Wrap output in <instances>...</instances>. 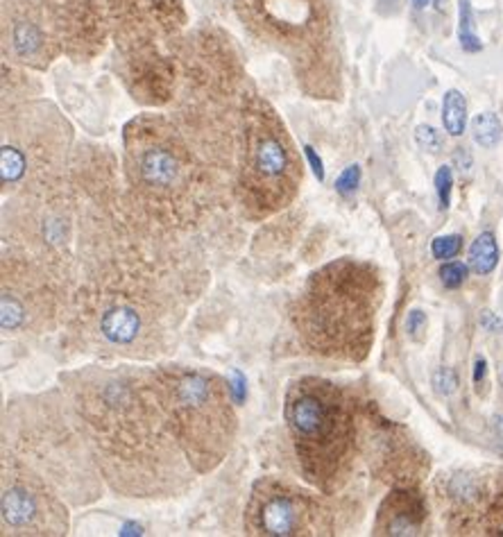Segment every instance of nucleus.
<instances>
[{
	"label": "nucleus",
	"instance_id": "bb28decb",
	"mask_svg": "<svg viewBox=\"0 0 503 537\" xmlns=\"http://www.w3.org/2000/svg\"><path fill=\"white\" fill-rule=\"evenodd\" d=\"M454 161L458 163L460 170H465V173H467L469 168H472V157H469V153H467V150H465V148H456Z\"/></svg>",
	"mask_w": 503,
	"mask_h": 537
},
{
	"label": "nucleus",
	"instance_id": "f8f14e48",
	"mask_svg": "<svg viewBox=\"0 0 503 537\" xmlns=\"http://www.w3.org/2000/svg\"><path fill=\"white\" fill-rule=\"evenodd\" d=\"M12 44L23 60H30L44 45V32L32 21H16L14 30H12Z\"/></svg>",
	"mask_w": 503,
	"mask_h": 537
},
{
	"label": "nucleus",
	"instance_id": "dca6fc26",
	"mask_svg": "<svg viewBox=\"0 0 503 537\" xmlns=\"http://www.w3.org/2000/svg\"><path fill=\"white\" fill-rule=\"evenodd\" d=\"M460 250H463V236H458V234L438 236L431 243V254H433L438 261H451L454 257H458Z\"/></svg>",
	"mask_w": 503,
	"mask_h": 537
},
{
	"label": "nucleus",
	"instance_id": "c85d7f7f",
	"mask_svg": "<svg viewBox=\"0 0 503 537\" xmlns=\"http://www.w3.org/2000/svg\"><path fill=\"white\" fill-rule=\"evenodd\" d=\"M144 533V528L138 526V524H125L123 528V535H141Z\"/></svg>",
	"mask_w": 503,
	"mask_h": 537
},
{
	"label": "nucleus",
	"instance_id": "c756f323",
	"mask_svg": "<svg viewBox=\"0 0 503 537\" xmlns=\"http://www.w3.org/2000/svg\"><path fill=\"white\" fill-rule=\"evenodd\" d=\"M429 3H431V0H413V7H415V10H425Z\"/></svg>",
	"mask_w": 503,
	"mask_h": 537
},
{
	"label": "nucleus",
	"instance_id": "aec40b11",
	"mask_svg": "<svg viewBox=\"0 0 503 537\" xmlns=\"http://www.w3.org/2000/svg\"><path fill=\"white\" fill-rule=\"evenodd\" d=\"M435 193H438V200H440V209H449L451 204V188H454V170H451V166H440L438 170H435Z\"/></svg>",
	"mask_w": 503,
	"mask_h": 537
},
{
	"label": "nucleus",
	"instance_id": "39448f33",
	"mask_svg": "<svg viewBox=\"0 0 503 537\" xmlns=\"http://www.w3.org/2000/svg\"><path fill=\"white\" fill-rule=\"evenodd\" d=\"M291 170V154H288L282 138L276 136L275 132H270V129L254 134L250 145L247 184L259 193L266 188L263 207H279V202H284L282 188L291 186L286 182Z\"/></svg>",
	"mask_w": 503,
	"mask_h": 537
},
{
	"label": "nucleus",
	"instance_id": "0eeeda50",
	"mask_svg": "<svg viewBox=\"0 0 503 537\" xmlns=\"http://www.w3.org/2000/svg\"><path fill=\"white\" fill-rule=\"evenodd\" d=\"M138 178L150 188H173L182 179V161L177 153L163 144H150L136 154Z\"/></svg>",
	"mask_w": 503,
	"mask_h": 537
},
{
	"label": "nucleus",
	"instance_id": "a878e982",
	"mask_svg": "<svg viewBox=\"0 0 503 537\" xmlns=\"http://www.w3.org/2000/svg\"><path fill=\"white\" fill-rule=\"evenodd\" d=\"M479 322L485 331H490V334H503V318H499L497 313H492V310H483Z\"/></svg>",
	"mask_w": 503,
	"mask_h": 537
},
{
	"label": "nucleus",
	"instance_id": "cd10ccee",
	"mask_svg": "<svg viewBox=\"0 0 503 537\" xmlns=\"http://www.w3.org/2000/svg\"><path fill=\"white\" fill-rule=\"evenodd\" d=\"M485 372H488V363H485L483 356H479V359H476V363H474V384L479 385L481 381H483Z\"/></svg>",
	"mask_w": 503,
	"mask_h": 537
},
{
	"label": "nucleus",
	"instance_id": "5701e85b",
	"mask_svg": "<svg viewBox=\"0 0 503 537\" xmlns=\"http://www.w3.org/2000/svg\"><path fill=\"white\" fill-rule=\"evenodd\" d=\"M426 313L419 309H413L408 313V318H406V331H408V335L413 338V341H417L419 335L426 331Z\"/></svg>",
	"mask_w": 503,
	"mask_h": 537
},
{
	"label": "nucleus",
	"instance_id": "6ab92c4d",
	"mask_svg": "<svg viewBox=\"0 0 503 537\" xmlns=\"http://www.w3.org/2000/svg\"><path fill=\"white\" fill-rule=\"evenodd\" d=\"M438 275L444 288H460L465 281H467L469 266H465V263L460 261H444Z\"/></svg>",
	"mask_w": 503,
	"mask_h": 537
},
{
	"label": "nucleus",
	"instance_id": "7c9ffc66",
	"mask_svg": "<svg viewBox=\"0 0 503 537\" xmlns=\"http://www.w3.org/2000/svg\"><path fill=\"white\" fill-rule=\"evenodd\" d=\"M433 3H435V7H442V3H444V0H433Z\"/></svg>",
	"mask_w": 503,
	"mask_h": 537
},
{
	"label": "nucleus",
	"instance_id": "f03ea898",
	"mask_svg": "<svg viewBox=\"0 0 503 537\" xmlns=\"http://www.w3.org/2000/svg\"><path fill=\"white\" fill-rule=\"evenodd\" d=\"M286 422L306 478L320 485L335 478L354 431L335 385L320 379L293 384L286 397Z\"/></svg>",
	"mask_w": 503,
	"mask_h": 537
},
{
	"label": "nucleus",
	"instance_id": "412c9836",
	"mask_svg": "<svg viewBox=\"0 0 503 537\" xmlns=\"http://www.w3.org/2000/svg\"><path fill=\"white\" fill-rule=\"evenodd\" d=\"M360 179H363V170H360L359 163H351V166H347L345 170H342L341 175H338V179H335V191L341 193V195H354L356 191H359L360 186Z\"/></svg>",
	"mask_w": 503,
	"mask_h": 537
},
{
	"label": "nucleus",
	"instance_id": "f3484780",
	"mask_svg": "<svg viewBox=\"0 0 503 537\" xmlns=\"http://www.w3.org/2000/svg\"><path fill=\"white\" fill-rule=\"evenodd\" d=\"M415 144L429 154H440L444 148V138L433 125H417L415 128Z\"/></svg>",
	"mask_w": 503,
	"mask_h": 537
},
{
	"label": "nucleus",
	"instance_id": "393cba45",
	"mask_svg": "<svg viewBox=\"0 0 503 537\" xmlns=\"http://www.w3.org/2000/svg\"><path fill=\"white\" fill-rule=\"evenodd\" d=\"M304 154H306V161H309V166H311L313 175L317 178V182H325V163H322L320 154H317L311 145H304Z\"/></svg>",
	"mask_w": 503,
	"mask_h": 537
},
{
	"label": "nucleus",
	"instance_id": "423d86ee",
	"mask_svg": "<svg viewBox=\"0 0 503 537\" xmlns=\"http://www.w3.org/2000/svg\"><path fill=\"white\" fill-rule=\"evenodd\" d=\"M426 515L425 501L408 490H397L383 501L376 519V533L383 535H417Z\"/></svg>",
	"mask_w": 503,
	"mask_h": 537
},
{
	"label": "nucleus",
	"instance_id": "ddd939ff",
	"mask_svg": "<svg viewBox=\"0 0 503 537\" xmlns=\"http://www.w3.org/2000/svg\"><path fill=\"white\" fill-rule=\"evenodd\" d=\"M472 136L474 141L485 150H492L501 144L503 123L494 112H483L472 120Z\"/></svg>",
	"mask_w": 503,
	"mask_h": 537
},
{
	"label": "nucleus",
	"instance_id": "4468645a",
	"mask_svg": "<svg viewBox=\"0 0 503 537\" xmlns=\"http://www.w3.org/2000/svg\"><path fill=\"white\" fill-rule=\"evenodd\" d=\"M458 41L465 53H481L483 50V44L476 35V23H474V12L469 0H460L458 3Z\"/></svg>",
	"mask_w": 503,
	"mask_h": 537
},
{
	"label": "nucleus",
	"instance_id": "2eb2a0df",
	"mask_svg": "<svg viewBox=\"0 0 503 537\" xmlns=\"http://www.w3.org/2000/svg\"><path fill=\"white\" fill-rule=\"evenodd\" d=\"M28 168V159L21 153L16 145H3L0 150V175H3V184H16L25 175Z\"/></svg>",
	"mask_w": 503,
	"mask_h": 537
},
{
	"label": "nucleus",
	"instance_id": "b1692460",
	"mask_svg": "<svg viewBox=\"0 0 503 537\" xmlns=\"http://www.w3.org/2000/svg\"><path fill=\"white\" fill-rule=\"evenodd\" d=\"M229 392L236 404H245L247 400V379L243 372L232 370V379H229Z\"/></svg>",
	"mask_w": 503,
	"mask_h": 537
},
{
	"label": "nucleus",
	"instance_id": "6e6552de",
	"mask_svg": "<svg viewBox=\"0 0 503 537\" xmlns=\"http://www.w3.org/2000/svg\"><path fill=\"white\" fill-rule=\"evenodd\" d=\"M41 515L39 499L25 488H10L3 492V522L10 528H30Z\"/></svg>",
	"mask_w": 503,
	"mask_h": 537
},
{
	"label": "nucleus",
	"instance_id": "4be33fe9",
	"mask_svg": "<svg viewBox=\"0 0 503 537\" xmlns=\"http://www.w3.org/2000/svg\"><path fill=\"white\" fill-rule=\"evenodd\" d=\"M433 388L442 397H449V394H454L458 390V375L451 368H440L433 375Z\"/></svg>",
	"mask_w": 503,
	"mask_h": 537
},
{
	"label": "nucleus",
	"instance_id": "a211bd4d",
	"mask_svg": "<svg viewBox=\"0 0 503 537\" xmlns=\"http://www.w3.org/2000/svg\"><path fill=\"white\" fill-rule=\"evenodd\" d=\"M25 320V310L23 306L19 304L16 297H12L10 293H3V316H0V322H3V329L5 331H14L23 325Z\"/></svg>",
	"mask_w": 503,
	"mask_h": 537
},
{
	"label": "nucleus",
	"instance_id": "1a4fd4ad",
	"mask_svg": "<svg viewBox=\"0 0 503 537\" xmlns=\"http://www.w3.org/2000/svg\"><path fill=\"white\" fill-rule=\"evenodd\" d=\"M138 326H141V320H138L136 310L129 306H114V309L104 310L100 318V331L114 345L132 343L138 334Z\"/></svg>",
	"mask_w": 503,
	"mask_h": 537
},
{
	"label": "nucleus",
	"instance_id": "f257e3e1",
	"mask_svg": "<svg viewBox=\"0 0 503 537\" xmlns=\"http://www.w3.org/2000/svg\"><path fill=\"white\" fill-rule=\"evenodd\" d=\"M376 293L379 281L370 266L329 263L309 281L295 313L297 326L316 351L360 359L375 334Z\"/></svg>",
	"mask_w": 503,
	"mask_h": 537
},
{
	"label": "nucleus",
	"instance_id": "20e7f679",
	"mask_svg": "<svg viewBox=\"0 0 503 537\" xmlns=\"http://www.w3.org/2000/svg\"><path fill=\"white\" fill-rule=\"evenodd\" d=\"M313 515L311 501L304 494L276 483H259L247 508V524L259 535H304L311 533Z\"/></svg>",
	"mask_w": 503,
	"mask_h": 537
},
{
	"label": "nucleus",
	"instance_id": "7ed1b4c3",
	"mask_svg": "<svg viewBox=\"0 0 503 537\" xmlns=\"http://www.w3.org/2000/svg\"><path fill=\"white\" fill-rule=\"evenodd\" d=\"M177 438L195 463L204 469L218 463L232 438L234 415L225 388L216 376L202 372H177L161 384Z\"/></svg>",
	"mask_w": 503,
	"mask_h": 537
},
{
	"label": "nucleus",
	"instance_id": "9d476101",
	"mask_svg": "<svg viewBox=\"0 0 503 537\" xmlns=\"http://www.w3.org/2000/svg\"><path fill=\"white\" fill-rule=\"evenodd\" d=\"M499 263V245L492 232H483L469 247V270L476 275H490Z\"/></svg>",
	"mask_w": 503,
	"mask_h": 537
},
{
	"label": "nucleus",
	"instance_id": "9b49d317",
	"mask_svg": "<svg viewBox=\"0 0 503 537\" xmlns=\"http://www.w3.org/2000/svg\"><path fill=\"white\" fill-rule=\"evenodd\" d=\"M442 125L449 136H463L467 129V100L458 89H449L444 94Z\"/></svg>",
	"mask_w": 503,
	"mask_h": 537
}]
</instances>
